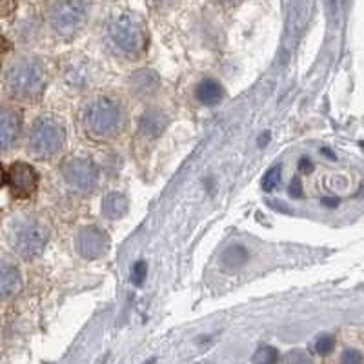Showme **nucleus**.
I'll return each mask as SVG.
<instances>
[{"instance_id": "nucleus-15", "label": "nucleus", "mask_w": 364, "mask_h": 364, "mask_svg": "<svg viewBox=\"0 0 364 364\" xmlns=\"http://www.w3.org/2000/svg\"><path fill=\"white\" fill-rule=\"evenodd\" d=\"M131 82H133V90L139 95H150L155 91V86H157V75L151 73V71H137Z\"/></svg>"}, {"instance_id": "nucleus-8", "label": "nucleus", "mask_w": 364, "mask_h": 364, "mask_svg": "<svg viewBox=\"0 0 364 364\" xmlns=\"http://www.w3.org/2000/svg\"><path fill=\"white\" fill-rule=\"evenodd\" d=\"M75 248L82 259L97 260L104 257L110 249V237L99 226H84L77 233Z\"/></svg>"}, {"instance_id": "nucleus-10", "label": "nucleus", "mask_w": 364, "mask_h": 364, "mask_svg": "<svg viewBox=\"0 0 364 364\" xmlns=\"http://www.w3.org/2000/svg\"><path fill=\"white\" fill-rule=\"evenodd\" d=\"M22 133V117L15 108L0 106V151L11 150Z\"/></svg>"}, {"instance_id": "nucleus-19", "label": "nucleus", "mask_w": 364, "mask_h": 364, "mask_svg": "<svg viewBox=\"0 0 364 364\" xmlns=\"http://www.w3.org/2000/svg\"><path fill=\"white\" fill-rule=\"evenodd\" d=\"M282 364H312V359L303 349H291L289 354H286Z\"/></svg>"}, {"instance_id": "nucleus-26", "label": "nucleus", "mask_w": 364, "mask_h": 364, "mask_svg": "<svg viewBox=\"0 0 364 364\" xmlns=\"http://www.w3.org/2000/svg\"><path fill=\"white\" fill-rule=\"evenodd\" d=\"M6 180H8V175H6L4 168H2V164H0V188L6 184Z\"/></svg>"}, {"instance_id": "nucleus-7", "label": "nucleus", "mask_w": 364, "mask_h": 364, "mask_svg": "<svg viewBox=\"0 0 364 364\" xmlns=\"http://www.w3.org/2000/svg\"><path fill=\"white\" fill-rule=\"evenodd\" d=\"M60 171H62L66 182L82 193H90L99 184V170H97L95 162L86 159V157L66 159L60 166Z\"/></svg>"}, {"instance_id": "nucleus-18", "label": "nucleus", "mask_w": 364, "mask_h": 364, "mask_svg": "<svg viewBox=\"0 0 364 364\" xmlns=\"http://www.w3.org/2000/svg\"><path fill=\"white\" fill-rule=\"evenodd\" d=\"M280 177H282V168L280 166H274L269 168L268 171L262 177V190L265 191H274L280 182Z\"/></svg>"}, {"instance_id": "nucleus-22", "label": "nucleus", "mask_w": 364, "mask_h": 364, "mask_svg": "<svg viewBox=\"0 0 364 364\" xmlns=\"http://www.w3.org/2000/svg\"><path fill=\"white\" fill-rule=\"evenodd\" d=\"M341 364H363V355L357 349H346L343 354Z\"/></svg>"}, {"instance_id": "nucleus-24", "label": "nucleus", "mask_w": 364, "mask_h": 364, "mask_svg": "<svg viewBox=\"0 0 364 364\" xmlns=\"http://www.w3.org/2000/svg\"><path fill=\"white\" fill-rule=\"evenodd\" d=\"M299 171L300 173H312L314 171V164H312V160L308 157H303L299 160Z\"/></svg>"}, {"instance_id": "nucleus-9", "label": "nucleus", "mask_w": 364, "mask_h": 364, "mask_svg": "<svg viewBox=\"0 0 364 364\" xmlns=\"http://www.w3.org/2000/svg\"><path fill=\"white\" fill-rule=\"evenodd\" d=\"M8 184L19 199H28L39 188V173L28 162H13L8 170Z\"/></svg>"}, {"instance_id": "nucleus-4", "label": "nucleus", "mask_w": 364, "mask_h": 364, "mask_svg": "<svg viewBox=\"0 0 364 364\" xmlns=\"http://www.w3.org/2000/svg\"><path fill=\"white\" fill-rule=\"evenodd\" d=\"M66 142L64 122L53 115H42L33 122L28 137V150L37 159H48L62 150Z\"/></svg>"}, {"instance_id": "nucleus-20", "label": "nucleus", "mask_w": 364, "mask_h": 364, "mask_svg": "<svg viewBox=\"0 0 364 364\" xmlns=\"http://www.w3.org/2000/svg\"><path fill=\"white\" fill-rule=\"evenodd\" d=\"M146 275H148V266H146L144 260H140V262H135L133 269H131V280H133L135 285L140 286L146 280Z\"/></svg>"}, {"instance_id": "nucleus-16", "label": "nucleus", "mask_w": 364, "mask_h": 364, "mask_svg": "<svg viewBox=\"0 0 364 364\" xmlns=\"http://www.w3.org/2000/svg\"><path fill=\"white\" fill-rule=\"evenodd\" d=\"M246 259H248V251H246L242 246H231V248L226 249L224 255H222V259H220V262H222L224 268L235 269L245 265Z\"/></svg>"}, {"instance_id": "nucleus-25", "label": "nucleus", "mask_w": 364, "mask_h": 364, "mask_svg": "<svg viewBox=\"0 0 364 364\" xmlns=\"http://www.w3.org/2000/svg\"><path fill=\"white\" fill-rule=\"evenodd\" d=\"M13 8V0H0V13H8Z\"/></svg>"}, {"instance_id": "nucleus-23", "label": "nucleus", "mask_w": 364, "mask_h": 364, "mask_svg": "<svg viewBox=\"0 0 364 364\" xmlns=\"http://www.w3.org/2000/svg\"><path fill=\"white\" fill-rule=\"evenodd\" d=\"M289 195H291L294 199L303 197V184H300V179H297V177L289 182Z\"/></svg>"}, {"instance_id": "nucleus-5", "label": "nucleus", "mask_w": 364, "mask_h": 364, "mask_svg": "<svg viewBox=\"0 0 364 364\" xmlns=\"http://www.w3.org/2000/svg\"><path fill=\"white\" fill-rule=\"evenodd\" d=\"M108 35L111 44L124 55H137L146 44L144 22L133 13H119L110 20Z\"/></svg>"}, {"instance_id": "nucleus-6", "label": "nucleus", "mask_w": 364, "mask_h": 364, "mask_svg": "<svg viewBox=\"0 0 364 364\" xmlns=\"http://www.w3.org/2000/svg\"><path fill=\"white\" fill-rule=\"evenodd\" d=\"M50 20L59 35H75L86 22V8L82 0H57L51 8Z\"/></svg>"}, {"instance_id": "nucleus-2", "label": "nucleus", "mask_w": 364, "mask_h": 364, "mask_svg": "<svg viewBox=\"0 0 364 364\" xmlns=\"http://www.w3.org/2000/svg\"><path fill=\"white\" fill-rule=\"evenodd\" d=\"M82 126L91 139H111L124 126V110L113 97H95L84 106Z\"/></svg>"}, {"instance_id": "nucleus-3", "label": "nucleus", "mask_w": 364, "mask_h": 364, "mask_svg": "<svg viewBox=\"0 0 364 364\" xmlns=\"http://www.w3.org/2000/svg\"><path fill=\"white\" fill-rule=\"evenodd\" d=\"M6 88L19 99H35L46 88V71L40 60L33 57H20L8 66L4 75Z\"/></svg>"}, {"instance_id": "nucleus-27", "label": "nucleus", "mask_w": 364, "mask_h": 364, "mask_svg": "<svg viewBox=\"0 0 364 364\" xmlns=\"http://www.w3.org/2000/svg\"><path fill=\"white\" fill-rule=\"evenodd\" d=\"M217 2H233V0H217Z\"/></svg>"}, {"instance_id": "nucleus-21", "label": "nucleus", "mask_w": 364, "mask_h": 364, "mask_svg": "<svg viewBox=\"0 0 364 364\" xmlns=\"http://www.w3.org/2000/svg\"><path fill=\"white\" fill-rule=\"evenodd\" d=\"M335 346L334 337H329V335H323L317 343H315V352L319 355H328Z\"/></svg>"}, {"instance_id": "nucleus-14", "label": "nucleus", "mask_w": 364, "mask_h": 364, "mask_svg": "<svg viewBox=\"0 0 364 364\" xmlns=\"http://www.w3.org/2000/svg\"><path fill=\"white\" fill-rule=\"evenodd\" d=\"M166 124H168V119H166L164 113H160V111H148L144 115L140 117V131L148 137H159L162 131L166 130Z\"/></svg>"}, {"instance_id": "nucleus-13", "label": "nucleus", "mask_w": 364, "mask_h": 364, "mask_svg": "<svg viewBox=\"0 0 364 364\" xmlns=\"http://www.w3.org/2000/svg\"><path fill=\"white\" fill-rule=\"evenodd\" d=\"M197 99L204 106L219 104L224 99V88L213 79H204L197 86Z\"/></svg>"}, {"instance_id": "nucleus-12", "label": "nucleus", "mask_w": 364, "mask_h": 364, "mask_svg": "<svg viewBox=\"0 0 364 364\" xmlns=\"http://www.w3.org/2000/svg\"><path fill=\"white\" fill-rule=\"evenodd\" d=\"M128 206H130V202H128L124 193L111 191L102 200V213H104L106 219H122L128 211Z\"/></svg>"}, {"instance_id": "nucleus-11", "label": "nucleus", "mask_w": 364, "mask_h": 364, "mask_svg": "<svg viewBox=\"0 0 364 364\" xmlns=\"http://www.w3.org/2000/svg\"><path fill=\"white\" fill-rule=\"evenodd\" d=\"M22 289V275L13 262L0 259V299L15 297Z\"/></svg>"}, {"instance_id": "nucleus-17", "label": "nucleus", "mask_w": 364, "mask_h": 364, "mask_svg": "<svg viewBox=\"0 0 364 364\" xmlns=\"http://www.w3.org/2000/svg\"><path fill=\"white\" fill-rule=\"evenodd\" d=\"M279 354L271 346H260L253 355V364H277Z\"/></svg>"}, {"instance_id": "nucleus-1", "label": "nucleus", "mask_w": 364, "mask_h": 364, "mask_svg": "<svg viewBox=\"0 0 364 364\" xmlns=\"http://www.w3.org/2000/svg\"><path fill=\"white\" fill-rule=\"evenodd\" d=\"M6 240L15 255L22 259H35L44 251L50 240V230L33 215L19 213L8 220Z\"/></svg>"}]
</instances>
